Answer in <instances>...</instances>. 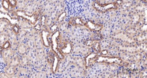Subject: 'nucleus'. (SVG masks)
I'll return each instance as SVG.
<instances>
[{"label":"nucleus","mask_w":147,"mask_h":78,"mask_svg":"<svg viewBox=\"0 0 147 78\" xmlns=\"http://www.w3.org/2000/svg\"><path fill=\"white\" fill-rule=\"evenodd\" d=\"M16 53V50L12 48L3 49L1 53L3 62L5 65L10 63L11 59L14 55Z\"/></svg>","instance_id":"f257e3e1"},{"label":"nucleus","mask_w":147,"mask_h":78,"mask_svg":"<svg viewBox=\"0 0 147 78\" xmlns=\"http://www.w3.org/2000/svg\"><path fill=\"white\" fill-rule=\"evenodd\" d=\"M5 32L7 34L8 37V40L11 45V48L13 49L16 50L19 44L17 40V35L9 27Z\"/></svg>","instance_id":"f03ea898"},{"label":"nucleus","mask_w":147,"mask_h":78,"mask_svg":"<svg viewBox=\"0 0 147 78\" xmlns=\"http://www.w3.org/2000/svg\"><path fill=\"white\" fill-rule=\"evenodd\" d=\"M17 72V68L13 66L10 64H7L4 69V72L10 78L16 74Z\"/></svg>","instance_id":"7ed1b4c3"},{"label":"nucleus","mask_w":147,"mask_h":78,"mask_svg":"<svg viewBox=\"0 0 147 78\" xmlns=\"http://www.w3.org/2000/svg\"><path fill=\"white\" fill-rule=\"evenodd\" d=\"M10 26V22L5 19H0V34L5 32Z\"/></svg>","instance_id":"20e7f679"},{"label":"nucleus","mask_w":147,"mask_h":78,"mask_svg":"<svg viewBox=\"0 0 147 78\" xmlns=\"http://www.w3.org/2000/svg\"><path fill=\"white\" fill-rule=\"evenodd\" d=\"M21 59L20 58L18 54H15L12 57L11 59L10 63H9L13 65V66L17 68L21 64Z\"/></svg>","instance_id":"39448f33"},{"label":"nucleus","mask_w":147,"mask_h":78,"mask_svg":"<svg viewBox=\"0 0 147 78\" xmlns=\"http://www.w3.org/2000/svg\"><path fill=\"white\" fill-rule=\"evenodd\" d=\"M17 49L16 52L20 55H24L27 52V46L24 43L19 44Z\"/></svg>","instance_id":"423d86ee"},{"label":"nucleus","mask_w":147,"mask_h":78,"mask_svg":"<svg viewBox=\"0 0 147 78\" xmlns=\"http://www.w3.org/2000/svg\"><path fill=\"white\" fill-rule=\"evenodd\" d=\"M8 40V37L6 32L0 34V46H2Z\"/></svg>","instance_id":"0eeeda50"},{"label":"nucleus","mask_w":147,"mask_h":78,"mask_svg":"<svg viewBox=\"0 0 147 78\" xmlns=\"http://www.w3.org/2000/svg\"><path fill=\"white\" fill-rule=\"evenodd\" d=\"M23 30L19 31L18 34L17 35L18 41L19 43H21L25 38V33Z\"/></svg>","instance_id":"6e6552de"},{"label":"nucleus","mask_w":147,"mask_h":78,"mask_svg":"<svg viewBox=\"0 0 147 78\" xmlns=\"http://www.w3.org/2000/svg\"><path fill=\"white\" fill-rule=\"evenodd\" d=\"M29 58L28 56L24 55L21 59V64L22 65H26L29 63Z\"/></svg>","instance_id":"1a4fd4ad"},{"label":"nucleus","mask_w":147,"mask_h":78,"mask_svg":"<svg viewBox=\"0 0 147 78\" xmlns=\"http://www.w3.org/2000/svg\"><path fill=\"white\" fill-rule=\"evenodd\" d=\"M2 7L6 11L9 10V7L10 6L7 0H3L2 1Z\"/></svg>","instance_id":"9d476101"},{"label":"nucleus","mask_w":147,"mask_h":78,"mask_svg":"<svg viewBox=\"0 0 147 78\" xmlns=\"http://www.w3.org/2000/svg\"><path fill=\"white\" fill-rule=\"evenodd\" d=\"M2 46L3 49L11 48V45L10 42L9 41V40H8L5 42L4 43Z\"/></svg>","instance_id":"9b49d317"},{"label":"nucleus","mask_w":147,"mask_h":78,"mask_svg":"<svg viewBox=\"0 0 147 78\" xmlns=\"http://www.w3.org/2000/svg\"><path fill=\"white\" fill-rule=\"evenodd\" d=\"M11 29H12V30H13L16 34L17 35L18 34L19 31H20L19 28V26L18 25H13V26H12L11 28Z\"/></svg>","instance_id":"f8f14e48"},{"label":"nucleus","mask_w":147,"mask_h":78,"mask_svg":"<svg viewBox=\"0 0 147 78\" xmlns=\"http://www.w3.org/2000/svg\"><path fill=\"white\" fill-rule=\"evenodd\" d=\"M10 77L4 72L0 73V78H9Z\"/></svg>","instance_id":"ddd939ff"},{"label":"nucleus","mask_w":147,"mask_h":78,"mask_svg":"<svg viewBox=\"0 0 147 78\" xmlns=\"http://www.w3.org/2000/svg\"><path fill=\"white\" fill-rule=\"evenodd\" d=\"M3 50V49L2 46H0V54H1Z\"/></svg>","instance_id":"4468645a"},{"label":"nucleus","mask_w":147,"mask_h":78,"mask_svg":"<svg viewBox=\"0 0 147 78\" xmlns=\"http://www.w3.org/2000/svg\"><path fill=\"white\" fill-rule=\"evenodd\" d=\"M1 4H0V8H1Z\"/></svg>","instance_id":"2eb2a0df"}]
</instances>
